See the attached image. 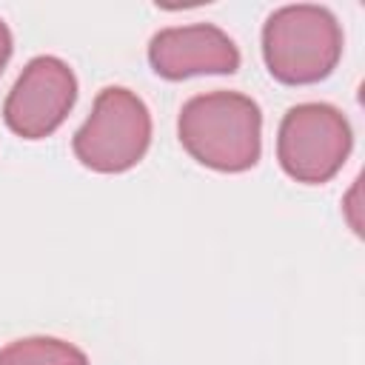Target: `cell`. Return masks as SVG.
Here are the masks:
<instances>
[{
    "label": "cell",
    "mask_w": 365,
    "mask_h": 365,
    "mask_svg": "<svg viewBox=\"0 0 365 365\" xmlns=\"http://www.w3.org/2000/svg\"><path fill=\"white\" fill-rule=\"evenodd\" d=\"M177 134L182 148L205 168L240 174L259 163L262 111L240 91H208L180 108Z\"/></svg>",
    "instance_id": "obj_1"
},
{
    "label": "cell",
    "mask_w": 365,
    "mask_h": 365,
    "mask_svg": "<svg viewBox=\"0 0 365 365\" xmlns=\"http://www.w3.org/2000/svg\"><path fill=\"white\" fill-rule=\"evenodd\" d=\"M339 57L342 29L325 6H282L262 26V60L277 83H319L336 68Z\"/></svg>",
    "instance_id": "obj_2"
},
{
    "label": "cell",
    "mask_w": 365,
    "mask_h": 365,
    "mask_svg": "<svg viewBox=\"0 0 365 365\" xmlns=\"http://www.w3.org/2000/svg\"><path fill=\"white\" fill-rule=\"evenodd\" d=\"M151 145V114L143 97L123 86L97 94L88 120L74 131V157L97 174H123L134 168Z\"/></svg>",
    "instance_id": "obj_3"
},
{
    "label": "cell",
    "mask_w": 365,
    "mask_h": 365,
    "mask_svg": "<svg viewBox=\"0 0 365 365\" xmlns=\"http://www.w3.org/2000/svg\"><path fill=\"white\" fill-rule=\"evenodd\" d=\"M351 145V123L336 106L299 103L291 106L279 123L277 160L291 180L322 185L345 165Z\"/></svg>",
    "instance_id": "obj_4"
},
{
    "label": "cell",
    "mask_w": 365,
    "mask_h": 365,
    "mask_svg": "<svg viewBox=\"0 0 365 365\" xmlns=\"http://www.w3.org/2000/svg\"><path fill=\"white\" fill-rule=\"evenodd\" d=\"M77 100V77L71 66L54 54H40L26 63L3 103L6 125L23 140L54 134Z\"/></svg>",
    "instance_id": "obj_5"
},
{
    "label": "cell",
    "mask_w": 365,
    "mask_h": 365,
    "mask_svg": "<svg viewBox=\"0 0 365 365\" xmlns=\"http://www.w3.org/2000/svg\"><path fill=\"white\" fill-rule=\"evenodd\" d=\"M148 63L163 80H185L197 74H234L240 68V48L234 40L211 26H171L151 37Z\"/></svg>",
    "instance_id": "obj_6"
},
{
    "label": "cell",
    "mask_w": 365,
    "mask_h": 365,
    "mask_svg": "<svg viewBox=\"0 0 365 365\" xmlns=\"http://www.w3.org/2000/svg\"><path fill=\"white\" fill-rule=\"evenodd\" d=\"M0 365H88V356L57 336H23L0 348Z\"/></svg>",
    "instance_id": "obj_7"
},
{
    "label": "cell",
    "mask_w": 365,
    "mask_h": 365,
    "mask_svg": "<svg viewBox=\"0 0 365 365\" xmlns=\"http://www.w3.org/2000/svg\"><path fill=\"white\" fill-rule=\"evenodd\" d=\"M11 48H14L11 31H9V26H6L3 20H0V74H3L6 63H9V57H11Z\"/></svg>",
    "instance_id": "obj_8"
}]
</instances>
